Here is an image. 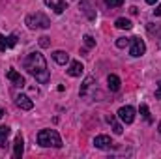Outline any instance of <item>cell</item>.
I'll use <instances>...</instances> for the list:
<instances>
[{
	"label": "cell",
	"instance_id": "7402d4cb",
	"mask_svg": "<svg viewBox=\"0 0 161 159\" xmlns=\"http://www.w3.org/2000/svg\"><path fill=\"white\" fill-rule=\"evenodd\" d=\"M84 45L90 49V47H94V45H96V41H94V38H92V36H88V34H86V36H84Z\"/></svg>",
	"mask_w": 161,
	"mask_h": 159
},
{
	"label": "cell",
	"instance_id": "5bb4252c",
	"mask_svg": "<svg viewBox=\"0 0 161 159\" xmlns=\"http://www.w3.org/2000/svg\"><path fill=\"white\" fill-rule=\"evenodd\" d=\"M114 26H116V28H120V30H131V28H133L131 21H129V19H125V17H120V19H116Z\"/></svg>",
	"mask_w": 161,
	"mask_h": 159
},
{
	"label": "cell",
	"instance_id": "ba28073f",
	"mask_svg": "<svg viewBox=\"0 0 161 159\" xmlns=\"http://www.w3.org/2000/svg\"><path fill=\"white\" fill-rule=\"evenodd\" d=\"M6 77H8V79L13 82V86H19V88H23V86L26 84V82H25V77H23L19 71H15V69H9Z\"/></svg>",
	"mask_w": 161,
	"mask_h": 159
},
{
	"label": "cell",
	"instance_id": "8fae6325",
	"mask_svg": "<svg viewBox=\"0 0 161 159\" xmlns=\"http://www.w3.org/2000/svg\"><path fill=\"white\" fill-rule=\"evenodd\" d=\"M82 69H84V68H82V64L75 60V62H71V64H69V68H68V75H69V77H80Z\"/></svg>",
	"mask_w": 161,
	"mask_h": 159
},
{
	"label": "cell",
	"instance_id": "7a4b0ae2",
	"mask_svg": "<svg viewBox=\"0 0 161 159\" xmlns=\"http://www.w3.org/2000/svg\"><path fill=\"white\" fill-rule=\"evenodd\" d=\"M38 144L43 148H62V139L54 129H41L38 133Z\"/></svg>",
	"mask_w": 161,
	"mask_h": 159
},
{
	"label": "cell",
	"instance_id": "8992f818",
	"mask_svg": "<svg viewBox=\"0 0 161 159\" xmlns=\"http://www.w3.org/2000/svg\"><path fill=\"white\" fill-rule=\"evenodd\" d=\"M94 146H96L97 150H109V148L113 146V140H111V137H107V135H97V137L94 139Z\"/></svg>",
	"mask_w": 161,
	"mask_h": 159
},
{
	"label": "cell",
	"instance_id": "ffe728a7",
	"mask_svg": "<svg viewBox=\"0 0 161 159\" xmlns=\"http://www.w3.org/2000/svg\"><path fill=\"white\" fill-rule=\"evenodd\" d=\"M105 4L109 6V8H118L124 4V0H105Z\"/></svg>",
	"mask_w": 161,
	"mask_h": 159
},
{
	"label": "cell",
	"instance_id": "6da1fadb",
	"mask_svg": "<svg viewBox=\"0 0 161 159\" xmlns=\"http://www.w3.org/2000/svg\"><path fill=\"white\" fill-rule=\"evenodd\" d=\"M25 69L38 80L40 84H47L49 82V68H47V62H45V56L41 52H30L26 58H25Z\"/></svg>",
	"mask_w": 161,
	"mask_h": 159
},
{
	"label": "cell",
	"instance_id": "5b68a950",
	"mask_svg": "<svg viewBox=\"0 0 161 159\" xmlns=\"http://www.w3.org/2000/svg\"><path fill=\"white\" fill-rule=\"evenodd\" d=\"M116 114H118V120H120L122 123H133V120H135V109L129 107V105H125V107L118 109Z\"/></svg>",
	"mask_w": 161,
	"mask_h": 159
},
{
	"label": "cell",
	"instance_id": "83f0119b",
	"mask_svg": "<svg viewBox=\"0 0 161 159\" xmlns=\"http://www.w3.org/2000/svg\"><path fill=\"white\" fill-rule=\"evenodd\" d=\"M2 116H4V111H2V109H0V118H2Z\"/></svg>",
	"mask_w": 161,
	"mask_h": 159
},
{
	"label": "cell",
	"instance_id": "d6986e66",
	"mask_svg": "<svg viewBox=\"0 0 161 159\" xmlns=\"http://www.w3.org/2000/svg\"><path fill=\"white\" fill-rule=\"evenodd\" d=\"M9 127L8 125H0V140H6L8 139V135H9Z\"/></svg>",
	"mask_w": 161,
	"mask_h": 159
},
{
	"label": "cell",
	"instance_id": "484cf974",
	"mask_svg": "<svg viewBox=\"0 0 161 159\" xmlns=\"http://www.w3.org/2000/svg\"><path fill=\"white\" fill-rule=\"evenodd\" d=\"M154 13H156V17H161V4L156 8V9H154Z\"/></svg>",
	"mask_w": 161,
	"mask_h": 159
},
{
	"label": "cell",
	"instance_id": "f1b7e54d",
	"mask_svg": "<svg viewBox=\"0 0 161 159\" xmlns=\"http://www.w3.org/2000/svg\"><path fill=\"white\" fill-rule=\"evenodd\" d=\"M158 131H159V133H161V122H159V125H158Z\"/></svg>",
	"mask_w": 161,
	"mask_h": 159
},
{
	"label": "cell",
	"instance_id": "9a60e30c",
	"mask_svg": "<svg viewBox=\"0 0 161 159\" xmlns=\"http://www.w3.org/2000/svg\"><path fill=\"white\" fill-rule=\"evenodd\" d=\"M107 120H109V123L113 125V131H114L116 135H122V131H124V129H122V123H120V122H116V118H114V116H109Z\"/></svg>",
	"mask_w": 161,
	"mask_h": 159
},
{
	"label": "cell",
	"instance_id": "3957f363",
	"mask_svg": "<svg viewBox=\"0 0 161 159\" xmlns=\"http://www.w3.org/2000/svg\"><path fill=\"white\" fill-rule=\"evenodd\" d=\"M26 25H28V28H32V30H45V28L51 26V21H49L47 15L36 11V13L26 15Z\"/></svg>",
	"mask_w": 161,
	"mask_h": 159
},
{
	"label": "cell",
	"instance_id": "30bf717a",
	"mask_svg": "<svg viewBox=\"0 0 161 159\" xmlns=\"http://www.w3.org/2000/svg\"><path fill=\"white\" fill-rule=\"evenodd\" d=\"M45 4L54 11V13H62L64 9H66V4H64V0H45Z\"/></svg>",
	"mask_w": 161,
	"mask_h": 159
},
{
	"label": "cell",
	"instance_id": "4fadbf2b",
	"mask_svg": "<svg viewBox=\"0 0 161 159\" xmlns=\"http://www.w3.org/2000/svg\"><path fill=\"white\" fill-rule=\"evenodd\" d=\"M107 84H109V90H111V92H118L122 82L116 75H109V77H107Z\"/></svg>",
	"mask_w": 161,
	"mask_h": 159
},
{
	"label": "cell",
	"instance_id": "cb8c5ba5",
	"mask_svg": "<svg viewBox=\"0 0 161 159\" xmlns=\"http://www.w3.org/2000/svg\"><path fill=\"white\" fill-rule=\"evenodd\" d=\"M40 45H41V47H49V45H51V41H49V38H47V36H43V38H40Z\"/></svg>",
	"mask_w": 161,
	"mask_h": 159
},
{
	"label": "cell",
	"instance_id": "9c48e42d",
	"mask_svg": "<svg viewBox=\"0 0 161 159\" xmlns=\"http://www.w3.org/2000/svg\"><path fill=\"white\" fill-rule=\"evenodd\" d=\"M23 152H25V140L21 135L15 137V142H13V157L15 159H21L23 157Z\"/></svg>",
	"mask_w": 161,
	"mask_h": 159
},
{
	"label": "cell",
	"instance_id": "44dd1931",
	"mask_svg": "<svg viewBox=\"0 0 161 159\" xmlns=\"http://www.w3.org/2000/svg\"><path fill=\"white\" fill-rule=\"evenodd\" d=\"M9 47H8V38H4L2 34H0V51L4 52V51H8Z\"/></svg>",
	"mask_w": 161,
	"mask_h": 159
},
{
	"label": "cell",
	"instance_id": "e0dca14e",
	"mask_svg": "<svg viewBox=\"0 0 161 159\" xmlns=\"http://www.w3.org/2000/svg\"><path fill=\"white\" fill-rule=\"evenodd\" d=\"M141 114H142V118L146 120V122H152V116H150V109L146 107V105H141Z\"/></svg>",
	"mask_w": 161,
	"mask_h": 159
},
{
	"label": "cell",
	"instance_id": "52a82bcc",
	"mask_svg": "<svg viewBox=\"0 0 161 159\" xmlns=\"http://www.w3.org/2000/svg\"><path fill=\"white\" fill-rule=\"evenodd\" d=\"M15 103H17V107L23 109V111H32V109H34V101H32L28 96H23V94L15 97Z\"/></svg>",
	"mask_w": 161,
	"mask_h": 159
},
{
	"label": "cell",
	"instance_id": "2e32d148",
	"mask_svg": "<svg viewBox=\"0 0 161 159\" xmlns=\"http://www.w3.org/2000/svg\"><path fill=\"white\" fill-rule=\"evenodd\" d=\"M94 84V77H86L84 82H82V86H80V96H86V92H88V88Z\"/></svg>",
	"mask_w": 161,
	"mask_h": 159
},
{
	"label": "cell",
	"instance_id": "4316f807",
	"mask_svg": "<svg viewBox=\"0 0 161 159\" xmlns=\"http://www.w3.org/2000/svg\"><path fill=\"white\" fill-rule=\"evenodd\" d=\"M158 0H146V4H156Z\"/></svg>",
	"mask_w": 161,
	"mask_h": 159
},
{
	"label": "cell",
	"instance_id": "603a6c76",
	"mask_svg": "<svg viewBox=\"0 0 161 159\" xmlns=\"http://www.w3.org/2000/svg\"><path fill=\"white\" fill-rule=\"evenodd\" d=\"M15 43H17V36H15V34H11V36H8V47H9V49H11V47H13Z\"/></svg>",
	"mask_w": 161,
	"mask_h": 159
},
{
	"label": "cell",
	"instance_id": "7c38bea8",
	"mask_svg": "<svg viewBox=\"0 0 161 159\" xmlns=\"http://www.w3.org/2000/svg\"><path fill=\"white\" fill-rule=\"evenodd\" d=\"M53 58H54V62L60 64V66H66V64L69 62V54L64 52V51H54V52H53Z\"/></svg>",
	"mask_w": 161,
	"mask_h": 159
},
{
	"label": "cell",
	"instance_id": "d4e9b609",
	"mask_svg": "<svg viewBox=\"0 0 161 159\" xmlns=\"http://www.w3.org/2000/svg\"><path fill=\"white\" fill-rule=\"evenodd\" d=\"M156 97H158V99H161V80L158 82V92H156Z\"/></svg>",
	"mask_w": 161,
	"mask_h": 159
},
{
	"label": "cell",
	"instance_id": "277c9868",
	"mask_svg": "<svg viewBox=\"0 0 161 159\" xmlns=\"http://www.w3.org/2000/svg\"><path fill=\"white\" fill-rule=\"evenodd\" d=\"M129 45H131L129 47V54L135 56V58H139V56H142L146 52V45H144V41L141 40V38H131Z\"/></svg>",
	"mask_w": 161,
	"mask_h": 159
},
{
	"label": "cell",
	"instance_id": "ac0fdd59",
	"mask_svg": "<svg viewBox=\"0 0 161 159\" xmlns=\"http://www.w3.org/2000/svg\"><path fill=\"white\" fill-rule=\"evenodd\" d=\"M129 43H131V38H118V40H116V47H118V49H124V47H127Z\"/></svg>",
	"mask_w": 161,
	"mask_h": 159
}]
</instances>
